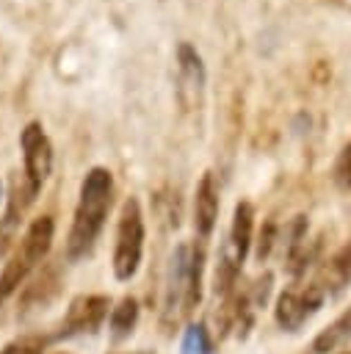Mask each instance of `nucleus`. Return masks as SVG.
<instances>
[{
	"label": "nucleus",
	"mask_w": 351,
	"mask_h": 354,
	"mask_svg": "<svg viewBox=\"0 0 351 354\" xmlns=\"http://www.w3.org/2000/svg\"><path fill=\"white\" fill-rule=\"evenodd\" d=\"M113 202V174L105 166H91L80 183V194H77V205H75V216H72V227H69V238H66V257L83 260L108 218Z\"/></svg>",
	"instance_id": "obj_1"
},
{
	"label": "nucleus",
	"mask_w": 351,
	"mask_h": 354,
	"mask_svg": "<svg viewBox=\"0 0 351 354\" xmlns=\"http://www.w3.org/2000/svg\"><path fill=\"white\" fill-rule=\"evenodd\" d=\"M53 238H55V221L53 216H39L28 224V230L22 232V238L17 241L14 252L8 254L3 271H0V304L14 296L28 277L44 263V257L53 249Z\"/></svg>",
	"instance_id": "obj_2"
},
{
	"label": "nucleus",
	"mask_w": 351,
	"mask_h": 354,
	"mask_svg": "<svg viewBox=\"0 0 351 354\" xmlns=\"http://www.w3.org/2000/svg\"><path fill=\"white\" fill-rule=\"evenodd\" d=\"M144 241H146V227H144L141 202L135 196H127L119 210L116 243H113V277L119 282H127L138 274L144 257Z\"/></svg>",
	"instance_id": "obj_3"
},
{
	"label": "nucleus",
	"mask_w": 351,
	"mask_h": 354,
	"mask_svg": "<svg viewBox=\"0 0 351 354\" xmlns=\"http://www.w3.org/2000/svg\"><path fill=\"white\" fill-rule=\"evenodd\" d=\"M19 147H22V177L30 188V194L36 196L44 183L53 174V141L44 133L41 122H28L25 130L19 133Z\"/></svg>",
	"instance_id": "obj_4"
},
{
	"label": "nucleus",
	"mask_w": 351,
	"mask_h": 354,
	"mask_svg": "<svg viewBox=\"0 0 351 354\" xmlns=\"http://www.w3.org/2000/svg\"><path fill=\"white\" fill-rule=\"evenodd\" d=\"M207 72L199 50L191 41L177 44V100L185 111H199L205 102Z\"/></svg>",
	"instance_id": "obj_5"
},
{
	"label": "nucleus",
	"mask_w": 351,
	"mask_h": 354,
	"mask_svg": "<svg viewBox=\"0 0 351 354\" xmlns=\"http://www.w3.org/2000/svg\"><path fill=\"white\" fill-rule=\"evenodd\" d=\"M111 313V299L102 293H86L75 296L64 313V321L55 332V340L61 337H75V335H91L102 326V321Z\"/></svg>",
	"instance_id": "obj_6"
},
{
	"label": "nucleus",
	"mask_w": 351,
	"mask_h": 354,
	"mask_svg": "<svg viewBox=\"0 0 351 354\" xmlns=\"http://www.w3.org/2000/svg\"><path fill=\"white\" fill-rule=\"evenodd\" d=\"M36 196L30 194L25 177H14L11 180V191H8V202H6V213L0 218V260L17 246V238H19V227H22V218H25V210L30 207Z\"/></svg>",
	"instance_id": "obj_7"
},
{
	"label": "nucleus",
	"mask_w": 351,
	"mask_h": 354,
	"mask_svg": "<svg viewBox=\"0 0 351 354\" xmlns=\"http://www.w3.org/2000/svg\"><path fill=\"white\" fill-rule=\"evenodd\" d=\"M218 185H216V177L213 171H205L196 183V191H193V230L199 235V241H207L216 230V221H218Z\"/></svg>",
	"instance_id": "obj_8"
},
{
	"label": "nucleus",
	"mask_w": 351,
	"mask_h": 354,
	"mask_svg": "<svg viewBox=\"0 0 351 354\" xmlns=\"http://www.w3.org/2000/svg\"><path fill=\"white\" fill-rule=\"evenodd\" d=\"M188 260H191L188 243H180L169 257L166 288H163V313L166 315H171L177 307H182V296H185V285H188Z\"/></svg>",
	"instance_id": "obj_9"
},
{
	"label": "nucleus",
	"mask_w": 351,
	"mask_h": 354,
	"mask_svg": "<svg viewBox=\"0 0 351 354\" xmlns=\"http://www.w3.org/2000/svg\"><path fill=\"white\" fill-rule=\"evenodd\" d=\"M224 243L229 246V252L243 266V260H246V254L254 243V207H252V202H238L235 205L232 224H229V238Z\"/></svg>",
	"instance_id": "obj_10"
},
{
	"label": "nucleus",
	"mask_w": 351,
	"mask_h": 354,
	"mask_svg": "<svg viewBox=\"0 0 351 354\" xmlns=\"http://www.w3.org/2000/svg\"><path fill=\"white\" fill-rule=\"evenodd\" d=\"M61 290V279H58V271L55 268H47L41 271L30 285H22V307H19V315H28V313H36V310H47V304L58 296Z\"/></svg>",
	"instance_id": "obj_11"
},
{
	"label": "nucleus",
	"mask_w": 351,
	"mask_h": 354,
	"mask_svg": "<svg viewBox=\"0 0 351 354\" xmlns=\"http://www.w3.org/2000/svg\"><path fill=\"white\" fill-rule=\"evenodd\" d=\"M202 282H205V241H196L191 246V260H188V285L182 296V315H191L199 301H202Z\"/></svg>",
	"instance_id": "obj_12"
},
{
	"label": "nucleus",
	"mask_w": 351,
	"mask_h": 354,
	"mask_svg": "<svg viewBox=\"0 0 351 354\" xmlns=\"http://www.w3.org/2000/svg\"><path fill=\"white\" fill-rule=\"evenodd\" d=\"M274 318L285 332H296L301 329V324L310 318V310L301 299L298 290H282L276 296V307H274Z\"/></svg>",
	"instance_id": "obj_13"
},
{
	"label": "nucleus",
	"mask_w": 351,
	"mask_h": 354,
	"mask_svg": "<svg viewBox=\"0 0 351 354\" xmlns=\"http://www.w3.org/2000/svg\"><path fill=\"white\" fill-rule=\"evenodd\" d=\"M138 301L133 296H122L113 307H111V337L113 340H124L133 335L135 324H138Z\"/></svg>",
	"instance_id": "obj_14"
},
{
	"label": "nucleus",
	"mask_w": 351,
	"mask_h": 354,
	"mask_svg": "<svg viewBox=\"0 0 351 354\" xmlns=\"http://www.w3.org/2000/svg\"><path fill=\"white\" fill-rule=\"evenodd\" d=\"M348 337H351V307H348L345 313H340L334 324H329L326 329H321V332L315 335V340H312V354H329V351H334V348H337L343 340H348Z\"/></svg>",
	"instance_id": "obj_15"
},
{
	"label": "nucleus",
	"mask_w": 351,
	"mask_h": 354,
	"mask_svg": "<svg viewBox=\"0 0 351 354\" xmlns=\"http://www.w3.org/2000/svg\"><path fill=\"white\" fill-rule=\"evenodd\" d=\"M326 293H329V288H334V290H340V288H345L348 282H351V243L348 246H343L332 260H329V266H326Z\"/></svg>",
	"instance_id": "obj_16"
},
{
	"label": "nucleus",
	"mask_w": 351,
	"mask_h": 354,
	"mask_svg": "<svg viewBox=\"0 0 351 354\" xmlns=\"http://www.w3.org/2000/svg\"><path fill=\"white\" fill-rule=\"evenodd\" d=\"M180 348H182V354H213V340L202 324H191V326H185Z\"/></svg>",
	"instance_id": "obj_17"
},
{
	"label": "nucleus",
	"mask_w": 351,
	"mask_h": 354,
	"mask_svg": "<svg viewBox=\"0 0 351 354\" xmlns=\"http://www.w3.org/2000/svg\"><path fill=\"white\" fill-rule=\"evenodd\" d=\"M334 183L343 188V191H351V144L343 147L337 163H334Z\"/></svg>",
	"instance_id": "obj_18"
},
{
	"label": "nucleus",
	"mask_w": 351,
	"mask_h": 354,
	"mask_svg": "<svg viewBox=\"0 0 351 354\" xmlns=\"http://www.w3.org/2000/svg\"><path fill=\"white\" fill-rule=\"evenodd\" d=\"M257 246H254V257L263 263L268 254H271V249H274V243H276V227L268 221L263 230H260V235H257V241H254Z\"/></svg>",
	"instance_id": "obj_19"
},
{
	"label": "nucleus",
	"mask_w": 351,
	"mask_h": 354,
	"mask_svg": "<svg viewBox=\"0 0 351 354\" xmlns=\"http://www.w3.org/2000/svg\"><path fill=\"white\" fill-rule=\"evenodd\" d=\"M271 285H274V274H263L254 285H252V293H249V299H252V304L254 307H265L268 304V296H271Z\"/></svg>",
	"instance_id": "obj_20"
},
{
	"label": "nucleus",
	"mask_w": 351,
	"mask_h": 354,
	"mask_svg": "<svg viewBox=\"0 0 351 354\" xmlns=\"http://www.w3.org/2000/svg\"><path fill=\"white\" fill-rule=\"evenodd\" d=\"M0 354H41V348L36 343H28V340H17V343H8Z\"/></svg>",
	"instance_id": "obj_21"
},
{
	"label": "nucleus",
	"mask_w": 351,
	"mask_h": 354,
	"mask_svg": "<svg viewBox=\"0 0 351 354\" xmlns=\"http://www.w3.org/2000/svg\"><path fill=\"white\" fill-rule=\"evenodd\" d=\"M0 199H3V183H0Z\"/></svg>",
	"instance_id": "obj_22"
},
{
	"label": "nucleus",
	"mask_w": 351,
	"mask_h": 354,
	"mask_svg": "<svg viewBox=\"0 0 351 354\" xmlns=\"http://www.w3.org/2000/svg\"><path fill=\"white\" fill-rule=\"evenodd\" d=\"M61 354H66V351H61Z\"/></svg>",
	"instance_id": "obj_23"
}]
</instances>
